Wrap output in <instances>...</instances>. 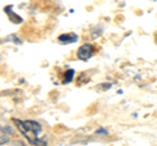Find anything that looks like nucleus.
Wrapping results in <instances>:
<instances>
[{
  "label": "nucleus",
  "mask_w": 157,
  "mask_h": 146,
  "mask_svg": "<svg viewBox=\"0 0 157 146\" xmlns=\"http://www.w3.org/2000/svg\"><path fill=\"white\" fill-rule=\"evenodd\" d=\"M13 124L17 126V129L20 130L24 137L26 138V141L30 145H46V140L45 138H39L42 132V126L39 123L34 120H18V119H13Z\"/></svg>",
  "instance_id": "nucleus-1"
},
{
  "label": "nucleus",
  "mask_w": 157,
  "mask_h": 146,
  "mask_svg": "<svg viewBox=\"0 0 157 146\" xmlns=\"http://www.w3.org/2000/svg\"><path fill=\"white\" fill-rule=\"evenodd\" d=\"M93 55H94V47L90 43H85V45L78 47V50H77V57L81 61L89 60Z\"/></svg>",
  "instance_id": "nucleus-2"
},
{
  "label": "nucleus",
  "mask_w": 157,
  "mask_h": 146,
  "mask_svg": "<svg viewBox=\"0 0 157 146\" xmlns=\"http://www.w3.org/2000/svg\"><path fill=\"white\" fill-rule=\"evenodd\" d=\"M78 39V37L73 33H68V34H62V35L58 37V41L59 43L62 45H68V43H75Z\"/></svg>",
  "instance_id": "nucleus-3"
},
{
  "label": "nucleus",
  "mask_w": 157,
  "mask_h": 146,
  "mask_svg": "<svg viewBox=\"0 0 157 146\" xmlns=\"http://www.w3.org/2000/svg\"><path fill=\"white\" fill-rule=\"evenodd\" d=\"M11 9H12V7H11V5L4 8V12H6V13L8 14L9 20H11L12 22H14V24H21V22H22V18L20 17V16H17V14H14V13L11 11Z\"/></svg>",
  "instance_id": "nucleus-4"
},
{
  "label": "nucleus",
  "mask_w": 157,
  "mask_h": 146,
  "mask_svg": "<svg viewBox=\"0 0 157 146\" xmlns=\"http://www.w3.org/2000/svg\"><path fill=\"white\" fill-rule=\"evenodd\" d=\"M73 76H75V71H73V69H68V71L64 73L63 84H70V82L73 80Z\"/></svg>",
  "instance_id": "nucleus-5"
},
{
  "label": "nucleus",
  "mask_w": 157,
  "mask_h": 146,
  "mask_svg": "<svg viewBox=\"0 0 157 146\" xmlns=\"http://www.w3.org/2000/svg\"><path fill=\"white\" fill-rule=\"evenodd\" d=\"M100 133H104V134H107V132H106V130H105V129H98V130H97V132H96V134H100Z\"/></svg>",
  "instance_id": "nucleus-6"
},
{
  "label": "nucleus",
  "mask_w": 157,
  "mask_h": 146,
  "mask_svg": "<svg viewBox=\"0 0 157 146\" xmlns=\"http://www.w3.org/2000/svg\"><path fill=\"white\" fill-rule=\"evenodd\" d=\"M111 85H107V84H104V85H102V89H104V90H106V89H109V87H110Z\"/></svg>",
  "instance_id": "nucleus-7"
},
{
  "label": "nucleus",
  "mask_w": 157,
  "mask_h": 146,
  "mask_svg": "<svg viewBox=\"0 0 157 146\" xmlns=\"http://www.w3.org/2000/svg\"><path fill=\"white\" fill-rule=\"evenodd\" d=\"M155 41H156V43H157V33H156V35H155Z\"/></svg>",
  "instance_id": "nucleus-8"
}]
</instances>
